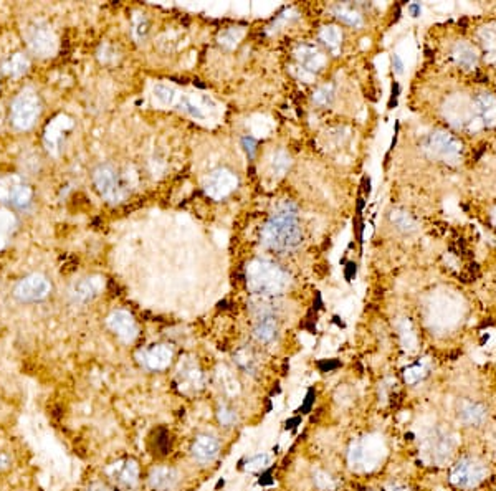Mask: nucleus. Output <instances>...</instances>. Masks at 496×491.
<instances>
[{
  "label": "nucleus",
  "instance_id": "obj_1",
  "mask_svg": "<svg viewBox=\"0 0 496 491\" xmlns=\"http://www.w3.org/2000/svg\"><path fill=\"white\" fill-rule=\"evenodd\" d=\"M301 240L296 205L284 200L273 210L262 229V243L275 252H292L301 245Z\"/></svg>",
  "mask_w": 496,
  "mask_h": 491
},
{
  "label": "nucleus",
  "instance_id": "obj_2",
  "mask_svg": "<svg viewBox=\"0 0 496 491\" xmlns=\"http://www.w3.org/2000/svg\"><path fill=\"white\" fill-rule=\"evenodd\" d=\"M247 287L258 296H277L282 294L289 284V277L270 260H253L247 265Z\"/></svg>",
  "mask_w": 496,
  "mask_h": 491
},
{
  "label": "nucleus",
  "instance_id": "obj_3",
  "mask_svg": "<svg viewBox=\"0 0 496 491\" xmlns=\"http://www.w3.org/2000/svg\"><path fill=\"white\" fill-rule=\"evenodd\" d=\"M386 451L381 435H366L352 441L347 451V461L354 471H372L384 460Z\"/></svg>",
  "mask_w": 496,
  "mask_h": 491
},
{
  "label": "nucleus",
  "instance_id": "obj_4",
  "mask_svg": "<svg viewBox=\"0 0 496 491\" xmlns=\"http://www.w3.org/2000/svg\"><path fill=\"white\" fill-rule=\"evenodd\" d=\"M463 299L451 291H440L432 298L429 318L439 330H450L463 316Z\"/></svg>",
  "mask_w": 496,
  "mask_h": 491
},
{
  "label": "nucleus",
  "instance_id": "obj_5",
  "mask_svg": "<svg viewBox=\"0 0 496 491\" xmlns=\"http://www.w3.org/2000/svg\"><path fill=\"white\" fill-rule=\"evenodd\" d=\"M40 115V100L32 88L21 91L12 103V122L17 129H30Z\"/></svg>",
  "mask_w": 496,
  "mask_h": 491
},
{
  "label": "nucleus",
  "instance_id": "obj_6",
  "mask_svg": "<svg viewBox=\"0 0 496 491\" xmlns=\"http://www.w3.org/2000/svg\"><path fill=\"white\" fill-rule=\"evenodd\" d=\"M486 475H488V470L483 461L465 456L451 468L450 481L456 488H475L486 478Z\"/></svg>",
  "mask_w": 496,
  "mask_h": 491
},
{
  "label": "nucleus",
  "instance_id": "obj_7",
  "mask_svg": "<svg viewBox=\"0 0 496 491\" xmlns=\"http://www.w3.org/2000/svg\"><path fill=\"white\" fill-rule=\"evenodd\" d=\"M427 152L435 159L454 164L461 156V142L445 131H437L427 139Z\"/></svg>",
  "mask_w": 496,
  "mask_h": 491
},
{
  "label": "nucleus",
  "instance_id": "obj_8",
  "mask_svg": "<svg viewBox=\"0 0 496 491\" xmlns=\"http://www.w3.org/2000/svg\"><path fill=\"white\" fill-rule=\"evenodd\" d=\"M27 42L32 52H35L40 57H53L57 52L58 42L53 30L45 23L37 22L35 25L27 28Z\"/></svg>",
  "mask_w": 496,
  "mask_h": 491
},
{
  "label": "nucleus",
  "instance_id": "obj_9",
  "mask_svg": "<svg viewBox=\"0 0 496 491\" xmlns=\"http://www.w3.org/2000/svg\"><path fill=\"white\" fill-rule=\"evenodd\" d=\"M32 199V189L18 178V175H6L0 179V200L8 202L16 207H25Z\"/></svg>",
  "mask_w": 496,
  "mask_h": 491
},
{
  "label": "nucleus",
  "instance_id": "obj_10",
  "mask_svg": "<svg viewBox=\"0 0 496 491\" xmlns=\"http://www.w3.org/2000/svg\"><path fill=\"white\" fill-rule=\"evenodd\" d=\"M238 185V179L233 173H230L229 169H217L212 174H209V178L205 179L204 189L205 194L214 200H222L227 197L229 194H232Z\"/></svg>",
  "mask_w": 496,
  "mask_h": 491
},
{
  "label": "nucleus",
  "instance_id": "obj_11",
  "mask_svg": "<svg viewBox=\"0 0 496 491\" xmlns=\"http://www.w3.org/2000/svg\"><path fill=\"white\" fill-rule=\"evenodd\" d=\"M52 291V284L45 277L42 275H30V277L23 278L22 282H18L16 287V298L18 301H40V299L47 298Z\"/></svg>",
  "mask_w": 496,
  "mask_h": 491
},
{
  "label": "nucleus",
  "instance_id": "obj_12",
  "mask_svg": "<svg viewBox=\"0 0 496 491\" xmlns=\"http://www.w3.org/2000/svg\"><path fill=\"white\" fill-rule=\"evenodd\" d=\"M444 115L450 121V125L455 127H470L475 120L473 101H468L465 96L460 95L451 96L445 103Z\"/></svg>",
  "mask_w": 496,
  "mask_h": 491
},
{
  "label": "nucleus",
  "instance_id": "obj_13",
  "mask_svg": "<svg viewBox=\"0 0 496 491\" xmlns=\"http://www.w3.org/2000/svg\"><path fill=\"white\" fill-rule=\"evenodd\" d=\"M95 185L103 197L111 200V202H120L125 197L116 171L111 166H100L95 171Z\"/></svg>",
  "mask_w": 496,
  "mask_h": 491
},
{
  "label": "nucleus",
  "instance_id": "obj_14",
  "mask_svg": "<svg viewBox=\"0 0 496 491\" xmlns=\"http://www.w3.org/2000/svg\"><path fill=\"white\" fill-rule=\"evenodd\" d=\"M475 120L468 129L476 131L481 127H493L496 125V98L491 95H480L473 101Z\"/></svg>",
  "mask_w": 496,
  "mask_h": 491
},
{
  "label": "nucleus",
  "instance_id": "obj_15",
  "mask_svg": "<svg viewBox=\"0 0 496 491\" xmlns=\"http://www.w3.org/2000/svg\"><path fill=\"white\" fill-rule=\"evenodd\" d=\"M106 473L110 475V478L115 481L121 488H134L137 485V476H139V468L134 460H121L113 463L110 468L106 470Z\"/></svg>",
  "mask_w": 496,
  "mask_h": 491
},
{
  "label": "nucleus",
  "instance_id": "obj_16",
  "mask_svg": "<svg viewBox=\"0 0 496 491\" xmlns=\"http://www.w3.org/2000/svg\"><path fill=\"white\" fill-rule=\"evenodd\" d=\"M106 323L108 326H110V330L115 331L122 341L131 342L136 340L137 326L131 313L125 311V309H117V311H113L110 316H108Z\"/></svg>",
  "mask_w": 496,
  "mask_h": 491
},
{
  "label": "nucleus",
  "instance_id": "obj_17",
  "mask_svg": "<svg viewBox=\"0 0 496 491\" xmlns=\"http://www.w3.org/2000/svg\"><path fill=\"white\" fill-rule=\"evenodd\" d=\"M139 361L142 366H146L151 371L166 369L173 361V350L166 345L152 346L149 350L139 352Z\"/></svg>",
  "mask_w": 496,
  "mask_h": 491
},
{
  "label": "nucleus",
  "instance_id": "obj_18",
  "mask_svg": "<svg viewBox=\"0 0 496 491\" xmlns=\"http://www.w3.org/2000/svg\"><path fill=\"white\" fill-rule=\"evenodd\" d=\"M105 288V278L101 277H90L83 278L81 282H78L71 289V298L75 303L85 304L91 301L93 298H96L98 294Z\"/></svg>",
  "mask_w": 496,
  "mask_h": 491
},
{
  "label": "nucleus",
  "instance_id": "obj_19",
  "mask_svg": "<svg viewBox=\"0 0 496 491\" xmlns=\"http://www.w3.org/2000/svg\"><path fill=\"white\" fill-rule=\"evenodd\" d=\"M73 127V121L71 117H68L65 115L57 116L55 120L50 121V125L47 126L45 129V144L48 147V151H52L53 154H57V147L60 144L63 134L68 129H71Z\"/></svg>",
  "mask_w": 496,
  "mask_h": 491
},
{
  "label": "nucleus",
  "instance_id": "obj_20",
  "mask_svg": "<svg viewBox=\"0 0 496 491\" xmlns=\"http://www.w3.org/2000/svg\"><path fill=\"white\" fill-rule=\"evenodd\" d=\"M296 60L301 67L303 71L309 73V75H314L318 70H321L326 58L318 48L309 47V45H301L296 48Z\"/></svg>",
  "mask_w": 496,
  "mask_h": 491
},
{
  "label": "nucleus",
  "instance_id": "obj_21",
  "mask_svg": "<svg viewBox=\"0 0 496 491\" xmlns=\"http://www.w3.org/2000/svg\"><path fill=\"white\" fill-rule=\"evenodd\" d=\"M179 483V473L171 466H156L149 475V485L156 491H169Z\"/></svg>",
  "mask_w": 496,
  "mask_h": 491
},
{
  "label": "nucleus",
  "instance_id": "obj_22",
  "mask_svg": "<svg viewBox=\"0 0 496 491\" xmlns=\"http://www.w3.org/2000/svg\"><path fill=\"white\" fill-rule=\"evenodd\" d=\"M220 450L219 441L210 435H200L195 439L192 445V455L195 460H199L200 463H209L217 458Z\"/></svg>",
  "mask_w": 496,
  "mask_h": 491
},
{
  "label": "nucleus",
  "instance_id": "obj_23",
  "mask_svg": "<svg viewBox=\"0 0 496 491\" xmlns=\"http://www.w3.org/2000/svg\"><path fill=\"white\" fill-rule=\"evenodd\" d=\"M179 384L180 389H199L202 384V374H200L197 364L192 359H183L179 364Z\"/></svg>",
  "mask_w": 496,
  "mask_h": 491
},
{
  "label": "nucleus",
  "instance_id": "obj_24",
  "mask_svg": "<svg viewBox=\"0 0 496 491\" xmlns=\"http://www.w3.org/2000/svg\"><path fill=\"white\" fill-rule=\"evenodd\" d=\"M180 96H183V93H179L175 88L169 86V85H159L154 86V90H152V101H154L156 106L159 108H174L179 105Z\"/></svg>",
  "mask_w": 496,
  "mask_h": 491
},
{
  "label": "nucleus",
  "instance_id": "obj_25",
  "mask_svg": "<svg viewBox=\"0 0 496 491\" xmlns=\"http://www.w3.org/2000/svg\"><path fill=\"white\" fill-rule=\"evenodd\" d=\"M451 57H454L456 65L466 68V70L473 68L476 62H478V52H476V48L468 42L456 43L454 47V52H451Z\"/></svg>",
  "mask_w": 496,
  "mask_h": 491
},
{
  "label": "nucleus",
  "instance_id": "obj_26",
  "mask_svg": "<svg viewBox=\"0 0 496 491\" xmlns=\"http://www.w3.org/2000/svg\"><path fill=\"white\" fill-rule=\"evenodd\" d=\"M16 227H17V219L13 217V214L8 212V210L0 209V250L7 247L12 233L16 232Z\"/></svg>",
  "mask_w": 496,
  "mask_h": 491
},
{
  "label": "nucleus",
  "instance_id": "obj_27",
  "mask_svg": "<svg viewBox=\"0 0 496 491\" xmlns=\"http://www.w3.org/2000/svg\"><path fill=\"white\" fill-rule=\"evenodd\" d=\"M275 333H277V321H275V318L267 316L260 319L257 326H255L253 336L260 342H270L275 337Z\"/></svg>",
  "mask_w": 496,
  "mask_h": 491
},
{
  "label": "nucleus",
  "instance_id": "obj_28",
  "mask_svg": "<svg viewBox=\"0 0 496 491\" xmlns=\"http://www.w3.org/2000/svg\"><path fill=\"white\" fill-rule=\"evenodd\" d=\"M2 68L7 75L22 76L23 73H27L28 68H30V62H28V58L25 55H22V53H16V55H12L6 63H4Z\"/></svg>",
  "mask_w": 496,
  "mask_h": 491
},
{
  "label": "nucleus",
  "instance_id": "obj_29",
  "mask_svg": "<svg viewBox=\"0 0 496 491\" xmlns=\"http://www.w3.org/2000/svg\"><path fill=\"white\" fill-rule=\"evenodd\" d=\"M289 166H292V159L284 151L273 152L272 157H270V173L277 175V178H283Z\"/></svg>",
  "mask_w": 496,
  "mask_h": 491
},
{
  "label": "nucleus",
  "instance_id": "obj_30",
  "mask_svg": "<svg viewBox=\"0 0 496 491\" xmlns=\"http://www.w3.org/2000/svg\"><path fill=\"white\" fill-rule=\"evenodd\" d=\"M461 417H463V420L468 422V424L478 425L485 420L486 410L483 405L475 404V402H465L463 407H461Z\"/></svg>",
  "mask_w": 496,
  "mask_h": 491
},
{
  "label": "nucleus",
  "instance_id": "obj_31",
  "mask_svg": "<svg viewBox=\"0 0 496 491\" xmlns=\"http://www.w3.org/2000/svg\"><path fill=\"white\" fill-rule=\"evenodd\" d=\"M391 220L394 222V225L402 232L405 233H412L417 230V222L414 219L410 217L407 212H402V210H392L391 214Z\"/></svg>",
  "mask_w": 496,
  "mask_h": 491
},
{
  "label": "nucleus",
  "instance_id": "obj_32",
  "mask_svg": "<svg viewBox=\"0 0 496 491\" xmlns=\"http://www.w3.org/2000/svg\"><path fill=\"white\" fill-rule=\"evenodd\" d=\"M243 33H245L243 28H238V27L237 28H235V27L225 28L224 32H220L219 43H220V45L227 47V48H235V47L238 45V42L242 40Z\"/></svg>",
  "mask_w": 496,
  "mask_h": 491
},
{
  "label": "nucleus",
  "instance_id": "obj_33",
  "mask_svg": "<svg viewBox=\"0 0 496 491\" xmlns=\"http://www.w3.org/2000/svg\"><path fill=\"white\" fill-rule=\"evenodd\" d=\"M478 37H480L481 43H483L485 50L496 52V23H490V25H485L478 32Z\"/></svg>",
  "mask_w": 496,
  "mask_h": 491
},
{
  "label": "nucleus",
  "instance_id": "obj_34",
  "mask_svg": "<svg viewBox=\"0 0 496 491\" xmlns=\"http://www.w3.org/2000/svg\"><path fill=\"white\" fill-rule=\"evenodd\" d=\"M335 13L341 22L347 23V25H351V27H361L362 25V17L356 11H352V8L336 7Z\"/></svg>",
  "mask_w": 496,
  "mask_h": 491
},
{
  "label": "nucleus",
  "instance_id": "obj_35",
  "mask_svg": "<svg viewBox=\"0 0 496 491\" xmlns=\"http://www.w3.org/2000/svg\"><path fill=\"white\" fill-rule=\"evenodd\" d=\"M400 337H402V345L407 351H414L417 346V337L415 333L412 330V324L404 319V321H400Z\"/></svg>",
  "mask_w": 496,
  "mask_h": 491
},
{
  "label": "nucleus",
  "instance_id": "obj_36",
  "mask_svg": "<svg viewBox=\"0 0 496 491\" xmlns=\"http://www.w3.org/2000/svg\"><path fill=\"white\" fill-rule=\"evenodd\" d=\"M321 40L326 43L329 48H338V45L341 43V30L336 25H328L324 27L321 33H319Z\"/></svg>",
  "mask_w": 496,
  "mask_h": 491
},
{
  "label": "nucleus",
  "instance_id": "obj_37",
  "mask_svg": "<svg viewBox=\"0 0 496 491\" xmlns=\"http://www.w3.org/2000/svg\"><path fill=\"white\" fill-rule=\"evenodd\" d=\"M335 100V88L331 85H323L319 86L313 95V101L319 106H329Z\"/></svg>",
  "mask_w": 496,
  "mask_h": 491
},
{
  "label": "nucleus",
  "instance_id": "obj_38",
  "mask_svg": "<svg viewBox=\"0 0 496 491\" xmlns=\"http://www.w3.org/2000/svg\"><path fill=\"white\" fill-rule=\"evenodd\" d=\"M314 485L323 491H331L336 488V483L335 480L331 478V475H328L326 471H321V470L314 471Z\"/></svg>",
  "mask_w": 496,
  "mask_h": 491
},
{
  "label": "nucleus",
  "instance_id": "obj_39",
  "mask_svg": "<svg viewBox=\"0 0 496 491\" xmlns=\"http://www.w3.org/2000/svg\"><path fill=\"white\" fill-rule=\"evenodd\" d=\"M268 463H270V456L267 454H257L250 456L247 463H245V468L250 471H258V470H263Z\"/></svg>",
  "mask_w": 496,
  "mask_h": 491
},
{
  "label": "nucleus",
  "instance_id": "obj_40",
  "mask_svg": "<svg viewBox=\"0 0 496 491\" xmlns=\"http://www.w3.org/2000/svg\"><path fill=\"white\" fill-rule=\"evenodd\" d=\"M425 374H427L425 364L412 366V367H409V369L405 371V381L409 382V384H415V382H419L420 379H424Z\"/></svg>",
  "mask_w": 496,
  "mask_h": 491
},
{
  "label": "nucleus",
  "instance_id": "obj_41",
  "mask_svg": "<svg viewBox=\"0 0 496 491\" xmlns=\"http://www.w3.org/2000/svg\"><path fill=\"white\" fill-rule=\"evenodd\" d=\"M219 420L222 422L224 425H232L235 420H237V415H235L233 410H230L229 407L222 405L219 410Z\"/></svg>",
  "mask_w": 496,
  "mask_h": 491
},
{
  "label": "nucleus",
  "instance_id": "obj_42",
  "mask_svg": "<svg viewBox=\"0 0 496 491\" xmlns=\"http://www.w3.org/2000/svg\"><path fill=\"white\" fill-rule=\"evenodd\" d=\"M242 146L250 157L255 156V151H257V141H255V137L245 136L242 139Z\"/></svg>",
  "mask_w": 496,
  "mask_h": 491
},
{
  "label": "nucleus",
  "instance_id": "obj_43",
  "mask_svg": "<svg viewBox=\"0 0 496 491\" xmlns=\"http://www.w3.org/2000/svg\"><path fill=\"white\" fill-rule=\"evenodd\" d=\"M392 62H394V70H396L397 75H402V73H404V63H402L400 57L394 55V58H392Z\"/></svg>",
  "mask_w": 496,
  "mask_h": 491
},
{
  "label": "nucleus",
  "instance_id": "obj_44",
  "mask_svg": "<svg viewBox=\"0 0 496 491\" xmlns=\"http://www.w3.org/2000/svg\"><path fill=\"white\" fill-rule=\"evenodd\" d=\"M409 12H410L414 17H419V16H420V12H422V7L419 6V4H410V6H409Z\"/></svg>",
  "mask_w": 496,
  "mask_h": 491
},
{
  "label": "nucleus",
  "instance_id": "obj_45",
  "mask_svg": "<svg viewBox=\"0 0 496 491\" xmlns=\"http://www.w3.org/2000/svg\"><path fill=\"white\" fill-rule=\"evenodd\" d=\"M386 491H410V490L404 485H389L386 488Z\"/></svg>",
  "mask_w": 496,
  "mask_h": 491
},
{
  "label": "nucleus",
  "instance_id": "obj_46",
  "mask_svg": "<svg viewBox=\"0 0 496 491\" xmlns=\"http://www.w3.org/2000/svg\"><path fill=\"white\" fill-rule=\"evenodd\" d=\"M8 463H11L8 456L4 455V454H0V468H7Z\"/></svg>",
  "mask_w": 496,
  "mask_h": 491
},
{
  "label": "nucleus",
  "instance_id": "obj_47",
  "mask_svg": "<svg viewBox=\"0 0 496 491\" xmlns=\"http://www.w3.org/2000/svg\"><path fill=\"white\" fill-rule=\"evenodd\" d=\"M491 220H493V224L496 225V207L491 210Z\"/></svg>",
  "mask_w": 496,
  "mask_h": 491
},
{
  "label": "nucleus",
  "instance_id": "obj_48",
  "mask_svg": "<svg viewBox=\"0 0 496 491\" xmlns=\"http://www.w3.org/2000/svg\"><path fill=\"white\" fill-rule=\"evenodd\" d=\"M91 491H95V490H91Z\"/></svg>",
  "mask_w": 496,
  "mask_h": 491
}]
</instances>
